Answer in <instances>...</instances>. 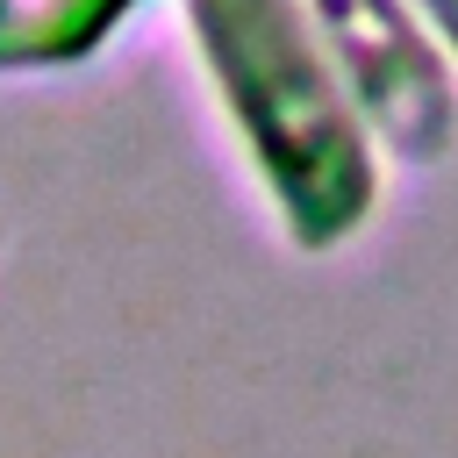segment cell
I'll return each instance as SVG.
<instances>
[{
  "label": "cell",
  "mask_w": 458,
  "mask_h": 458,
  "mask_svg": "<svg viewBox=\"0 0 458 458\" xmlns=\"http://www.w3.org/2000/svg\"><path fill=\"white\" fill-rule=\"evenodd\" d=\"M186 29L286 236L301 250L351 243L379 200V165L308 0H186Z\"/></svg>",
  "instance_id": "6da1fadb"
},
{
  "label": "cell",
  "mask_w": 458,
  "mask_h": 458,
  "mask_svg": "<svg viewBox=\"0 0 458 458\" xmlns=\"http://www.w3.org/2000/svg\"><path fill=\"white\" fill-rule=\"evenodd\" d=\"M308 21L358 122L386 150L429 165L458 136V72L437 29L415 14V0H308Z\"/></svg>",
  "instance_id": "7a4b0ae2"
},
{
  "label": "cell",
  "mask_w": 458,
  "mask_h": 458,
  "mask_svg": "<svg viewBox=\"0 0 458 458\" xmlns=\"http://www.w3.org/2000/svg\"><path fill=\"white\" fill-rule=\"evenodd\" d=\"M136 0H0V72H43L93 57Z\"/></svg>",
  "instance_id": "3957f363"
},
{
  "label": "cell",
  "mask_w": 458,
  "mask_h": 458,
  "mask_svg": "<svg viewBox=\"0 0 458 458\" xmlns=\"http://www.w3.org/2000/svg\"><path fill=\"white\" fill-rule=\"evenodd\" d=\"M415 14H422V21L437 29V43L458 57V0H415Z\"/></svg>",
  "instance_id": "277c9868"
}]
</instances>
